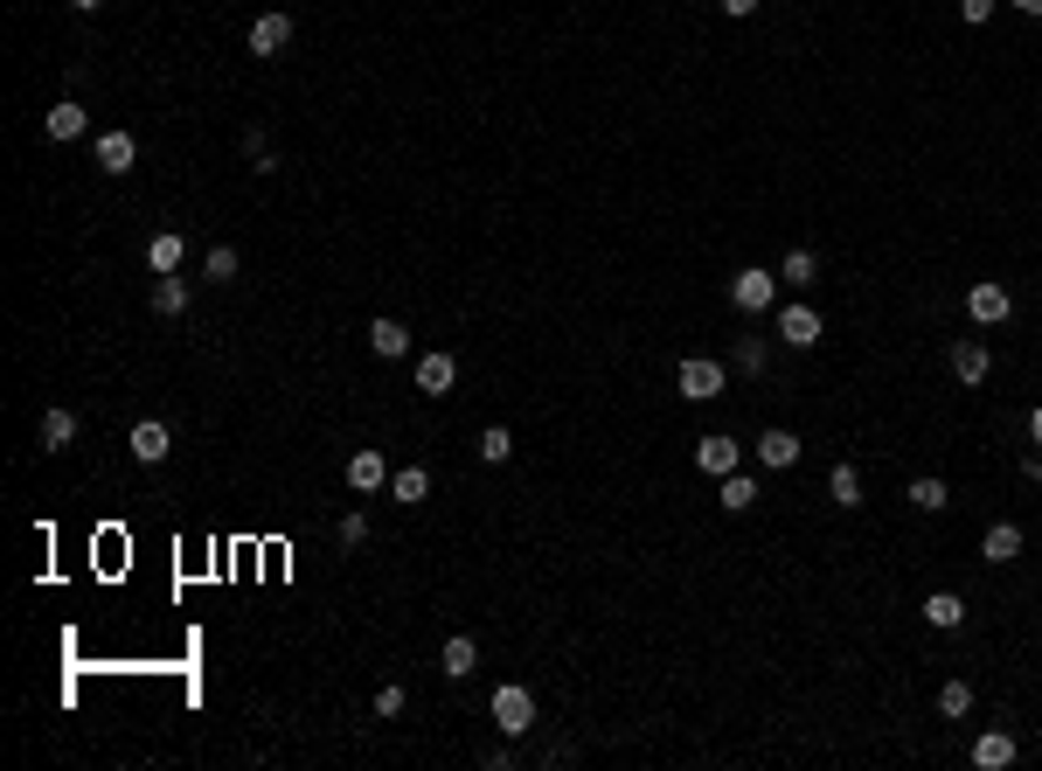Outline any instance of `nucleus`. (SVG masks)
<instances>
[{
  "instance_id": "obj_1",
  "label": "nucleus",
  "mask_w": 1042,
  "mask_h": 771,
  "mask_svg": "<svg viewBox=\"0 0 1042 771\" xmlns=\"http://www.w3.org/2000/svg\"><path fill=\"white\" fill-rule=\"evenodd\" d=\"M730 306H736V313H771V306H779V272L744 265V272L730 278Z\"/></svg>"
},
{
  "instance_id": "obj_2",
  "label": "nucleus",
  "mask_w": 1042,
  "mask_h": 771,
  "mask_svg": "<svg viewBox=\"0 0 1042 771\" xmlns=\"http://www.w3.org/2000/svg\"><path fill=\"white\" fill-rule=\"evenodd\" d=\"M494 730L501 737H528V730H536V695H528L522 682L494 688Z\"/></svg>"
},
{
  "instance_id": "obj_3",
  "label": "nucleus",
  "mask_w": 1042,
  "mask_h": 771,
  "mask_svg": "<svg viewBox=\"0 0 1042 771\" xmlns=\"http://www.w3.org/2000/svg\"><path fill=\"white\" fill-rule=\"evenodd\" d=\"M674 383H681V397H688V403H709V397H723L730 369H723V362H709V354H688Z\"/></svg>"
},
{
  "instance_id": "obj_4",
  "label": "nucleus",
  "mask_w": 1042,
  "mask_h": 771,
  "mask_svg": "<svg viewBox=\"0 0 1042 771\" xmlns=\"http://www.w3.org/2000/svg\"><path fill=\"white\" fill-rule=\"evenodd\" d=\"M800 431H786V424H771V431H757V445H751V459L765 466V473H786V466H800Z\"/></svg>"
},
{
  "instance_id": "obj_5",
  "label": "nucleus",
  "mask_w": 1042,
  "mask_h": 771,
  "mask_svg": "<svg viewBox=\"0 0 1042 771\" xmlns=\"http://www.w3.org/2000/svg\"><path fill=\"white\" fill-rule=\"evenodd\" d=\"M736 466H744V453H736V438H723V431L695 438V473H709V480H730Z\"/></svg>"
},
{
  "instance_id": "obj_6",
  "label": "nucleus",
  "mask_w": 1042,
  "mask_h": 771,
  "mask_svg": "<svg viewBox=\"0 0 1042 771\" xmlns=\"http://www.w3.org/2000/svg\"><path fill=\"white\" fill-rule=\"evenodd\" d=\"M966 313H973L980 327H1001V320L1015 313V299H1008V286H1001V278H980V286L966 292Z\"/></svg>"
},
{
  "instance_id": "obj_7",
  "label": "nucleus",
  "mask_w": 1042,
  "mask_h": 771,
  "mask_svg": "<svg viewBox=\"0 0 1042 771\" xmlns=\"http://www.w3.org/2000/svg\"><path fill=\"white\" fill-rule=\"evenodd\" d=\"M125 445H132V459H140V466H160L167 453H175V431H167L160 418H140V424H132V438H125Z\"/></svg>"
},
{
  "instance_id": "obj_8",
  "label": "nucleus",
  "mask_w": 1042,
  "mask_h": 771,
  "mask_svg": "<svg viewBox=\"0 0 1042 771\" xmlns=\"http://www.w3.org/2000/svg\"><path fill=\"white\" fill-rule=\"evenodd\" d=\"M452 383H459V362H452L445 348L417 354V389H424V397H452Z\"/></svg>"
},
{
  "instance_id": "obj_9",
  "label": "nucleus",
  "mask_w": 1042,
  "mask_h": 771,
  "mask_svg": "<svg viewBox=\"0 0 1042 771\" xmlns=\"http://www.w3.org/2000/svg\"><path fill=\"white\" fill-rule=\"evenodd\" d=\"M43 133H49L56 146H70V140H84V133H91V111H84L77 98H63L56 111H43Z\"/></svg>"
},
{
  "instance_id": "obj_10",
  "label": "nucleus",
  "mask_w": 1042,
  "mask_h": 771,
  "mask_svg": "<svg viewBox=\"0 0 1042 771\" xmlns=\"http://www.w3.org/2000/svg\"><path fill=\"white\" fill-rule=\"evenodd\" d=\"M348 486H355V494H383V486H390V459L375 453V445H362V453L348 459Z\"/></svg>"
},
{
  "instance_id": "obj_11",
  "label": "nucleus",
  "mask_w": 1042,
  "mask_h": 771,
  "mask_svg": "<svg viewBox=\"0 0 1042 771\" xmlns=\"http://www.w3.org/2000/svg\"><path fill=\"white\" fill-rule=\"evenodd\" d=\"M821 334L827 327H821V313H813V306H786L779 313V341L786 348H821Z\"/></svg>"
},
{
  "instance_id": "obj_12",
  "label": "nucleus",
  "mask_w": 1042,
  "mask_h": 771,
  "mask_svg": "<svg viewBox=\"0 0 1042 771\" xmlns=\"http://www.w3.org/2000/svg\"><path fill=\"white\" fill-rule=\"evenodd\" d=\"M953 375H959L966 389H980V383L994 375V348H987V341H959V348H953Z\"/></svg>"
},
{
  "instance_id": "obj_13",
  "label": "nucleus",
  "mask_w": 1042,
  "mask_h": 771,
  "mask_svg": "<svg viewBox=\"0 0 1042 771\" xmlns=\"http://www.w3.org/2000/svg\"><path fill=\"white\" fill-rule=\"evenodd\" d=\"M292 43V14H257L251 22V56H286Z\"/></svg>"
},
{
  "instance_id": "obj_14",
  "label": "nucleus",
  "mask_w": 1042,
  "mask_h": 771,
  "mask_svg": "<svg viewBox=\"0 0 1042 771\" xmlns=\"http://www.w3.org/2000/svg\"><path fill=\"white\" fill-rule=\"evenodd\" d=\"M181 257H188V237L181 230H154V237H146V272H154V278L160 272H181Z\"/></svg>"
},
{
  "instance_id": "obj_15",
  "label": "nucleus",
  "mask_w": 1042,
  "mask_h": 771,
  "mask_svg": "<svg viewBox=\"0 0 1042 771\" xmlns=\"http://www.w3.org/2000/svg\"><path fill=\"white\" fill-rule=\"evenodd\" d=\"M132 160H140L132 133H98V174H132Z\"/></svg>"
},
{
  "instance_id": "obj_16",
  "label": "nucleus",
  "mask_w": 1042,
  "mask_h": 771,
  "mask_svg": "<svg viewBox=\"0 0 1042 771\" xmlns=\"http://www.w3.org/2000/svg\"><path fill=\"white\" fill-rule=\"evenodd\" d=\"M369 348L383 354V362H396V354H410V327H404V320H390V313H375L369 320Z\"/></svg>"
},
{
  "instance_id": "obj_17",
  "label": "nucleus",
  "mask_w": 1042,
  "mask_h": 771,
  "mask_svg": "<svg viewBox=\"0 0 1042 771\" xmlns=\"http://www.w3.org/2000/svg\"><path fill=\"white\" fill-rule=\"evenodd\" d=\"M973 764L980 771H1008L1015 764V737H1008V730H980V737H973Z\"/></svg>"
},
{
  "instance_id": "obj_18",
  "label": "nucleus",
  "mask_w": 1042,
  "mask_h": 771,
  "mask_svg": "<svg viewBox=\"0 0 1042 771\" xmlns=\"http://www.w3.org/2000/svg\"><path fill=\"white\" fill-rule=\"evenodd\" d=\"M70 445H77V410L49 403L43 410V453H70Z\"/></svg>"
},
{
  "instance_id": "obj_19",
  "label": "nucleus",
  "mask_w": 1042,
  "mask_h": 771,
  "mask_svg": "<svg viewBox=\"0 0 1042 771\" xmlns=\"http://www.w3.org/2000/svg\"><path fill=\"white\" fill-rule=\"evenodd\" d=\"M472 667H480V647H472L466 633H452V639H445V653H439V674H445V682H466Z\"/></svg>"
},
{
  "instance_id": "obj_20",
  "label": "nucleus",
  "mask_w": 1042,
  "mask_h": 771,
  "mask_svg": "<svg viewBox=\"0 0 1042 771\" xmlns=\"http://www.w3.org/2000/svg\"><path fill=\"white\" fill-rule=\"evenodd\" d=\"M903 501H911L918 515H945V507H953V494H945V480H938V473H918L911 486H903Z\"/></svg>"
},
{
  "instance_id": "obj_21",
  "label": "nucleus",
  "mask_w": 1042,
  "mask_h": 771,
  "mask_svg": "<svg viewBox=\"0 0 1042 771\" xmlns=\"http://www.w3.org/2000/svg\"><path fill=\"white\" fill-rule=\"evenodd\" d=\"M1021 542H1029V535H1021L1015 521H994V529L980 535V556H987V563H1015V556H1021Z\"/></svg>"
},
{
  "instance_id": "obj_22",
  "label": "nucleus",
  "mask_w": 1042,
  "mask_h": 771,
  "mask_svg": "<svg viewBox=\"0 0 1042 771\" xmlns=\"http://www.w3.org/2000/svg\"><path fill=\"white\" fill-rule=\"evenodd\" d=\"M924 618H932L938 633H959L966 626V598L959 591H932V598H924Z\"/></svg>"
},
{
  "instance_id": "obj_23",
  "label": "nucleus",
  "mask_w": 1042,
  "mask_h": 771,
  "mask_svg": "<svg viewBox=\"0 0 1042 771\" xmlns=\"http://www.w3.org/2000/svg\"><path fill=\"white\" fill-rule=\"evenodd\" d=\"M827 501H834V507H862V473H855L848 459L827 473Z\"/></svg>"
},
{
  "instance_id": "obj_24",
  "label": "nucleus",
  "mask_w": 1042,
  "mask_h": 771,
  "mask_svg": "<svg viewBox=\"0 0 1042 771\" xmlns=\"http://www.w3.org/2000/svg\"><path fill=\"white\" fill-rule=\"evenodd\" d=\"M431 494V473L424 466H404V473H390V501H404V507H417Z\"/></svg>"
},
{
  "instance_id": "obj_25",
  "label": "nucleus",
  "mask_w": 1042,
  "mask_h": 771,
  "mask_svg": "<svg viewBox=\"0 0 1042 771\" xmlns=\"http://www.w3.org/2000/svg\"><path fill=\"white\" fill-rule=\"evenodd\" d=\"M154 313H167V320H181V313H188V286H181L175 272H160V278H154Z\"/></svg>"
},
{
  "instance_id": "obj_26",
  "label": "nucleus",
  "mask_w": 1042,
  "mask_h": 771,
  "mask_svg": "<svg viewBox=\"0 0 1042 771\" xmlns=\"http://www.w3.org/2000/svg\"><path fill=\"white\" fill-rule=\"evenodd\" d=\"M813 278H821V257H813V251H786L779 286H813Z\"/></svg>"
},
{
  "instance_id": "obj_27",
  "label": "nucleus",
  "mask_w": 1042,
  "mask_h": 771,
  "mask_svg": "<svg viewBox=\"0 0 1042 771\" xmlns=\"http://www.w3.org/2000/svg\"><path fill=\"white\" fill-rule=\"evenodd\" d=\"M765 362H771V348L757 341V334H744V341H736V354H730L736 375H765Z\"/></svg>"
},
{
  "instance_id": "obj_28",
  "label": "nucleus",
  "mask_w": 1042,
  "mask_h": 771,
  "mask_svg": "<svg viewBox=\"0 0 1042 771\" xmlns=\"http://www.w3.org/2000/svg\"><path fill=\"white\" fill-rule=\"evenodd\" d=\"M723 507H730V515H744V507H757V480L744 473V466H736V473L723 480Z\"/></svg>"
},
{
  "instance_id": "obj_29",
  "label": "nucleus",
  "mask_w": 1042,
  "mask_h": 771,
  "mask_svg": "<svg viewBox=\"0 0 1042 771\" xmlns=\"http://www.w3.org/2000/svg\"><path fill=\"white\" fill-rule=\"evenodd\" d=\"M472 445H480V459H487V466H501L507 453H515V431H507V424H487Z\"/></svg>"
},
{
  "instance_id": "obj_30",
  "label": "nucleus",
  "mask_w": 1042,
  "mask_h": 771,
  "mask_svg": "<svg viewBox=\"0 0 1042 771\" xmlns=\"http://www.w3.org/2000/svg\"><path fill=\"white\" fill-rule=\"evenodd\" d=\"M973 709V682H945L938 688V716H966Z\"/></svg>"
},
{
  "instance_id": "obj_31",
  "label": "nucleus",
  "mask_w": 1042,
  "mask_h": 771,
  "mask_svg": "<svg viewBox=\"0 0 1042 771\" xmlns=\"http://www.w3.org/2000/svg\"><path fill=\"white\" fill-rule=\"evenodd\" d=\"M237 265H243V257L230 251V243H216V251H208V286H230V278H237Z\"/></svg>"
},
{
  "instance_id": "obj_32",
  "label": "nucleus",
  "mask_w": 1042,
  "mask_h": 771,
  "mask_svg": "<svg viewBox=\"0 0 1042 771\" xmlns=\"http://www.w3.org/2000/svg\"><path fill=\"white\" fill-rule=\"evenodd\" d=\"M334 535H340V550H362V542H369V521H362V515H340Z\"/></svg>"
},
{
  "instance_id": "obj_33",
  "label": "nucleus",
  "mask_w": 1042,
  "mask_h": 771,
  "mask_svg": "<svg viewBox=\"0 0 1042 771\" xmlns=\"http://www.w3.org/2000/svg\"><path fill=\"white\" fill-rule=\"evenodd\" d=\"M375 716H404V682H383V688H375Z\"/></svg>"
},
{
  "instance_id": "obj_34",
  "label": "nucleus",
  "mask_w": 1042,
  "mask_h": 771,
  "mask_svg": "<svg viewBox=\"0 0 1042 771\" xmlns=\"http://www.w3.org/2000/svg\"><path fill=\"white\" fill-rule=\"evenodd\" d=\"M987 14H994V0H959V22H973V28H980Z\"/></svg>"
},
{
  "instance_id": "obj_35",
  "label": "nucleus",
  "mask_w": 1042,
  "mask_h": 771,
  "mask_svg": "<svg viewBox=\"0 0 1042 771\" xmlns=\"http://www.w3.org/2000/svg\"><path fill=\"white\" fill-rule=\"evenodd\" d=\"M723 14H730V22H744V14H757V0H723Z\"/></svg>"
},
{
  "instance_id": "obj_36",
  "label": "nucleus",
  "mask_w": 1042,
  "mask_h": 771,
  "mask_svg": "<svg viewBox=\"0 0 1042 771\" xmlns=\"http://www.w3.org/2000/svg\"><path fill=\"white\" fill-rule=\"evenodd\" d=\"M1021 480H1035V486H1042V453H1029V459H1021Z\"/></svg>"
},
{
  "instance_id": "obj_37",
  "label": "nucleus",
  "mask_w": 1042,
  "mask_h": 771,
  "mask_svg": "<svg viewBox=\"0 0 1042 771\" xmlns=\"http://www.w3.org/2000/svg\"><path fill=\"white\" fill-rule=\"evenodd\" d=\"M1029 438H1035V445H1042V403H1035V410H1029Z\"/></svg>"
},
{
  "instance_id": "obj_38",
  "label": "nucleus",
  "mask_w": 1042,
  "mask_h": 771,
  "mask_svg": "<svg viewBox=\"0 0 1042 771\" xmlns=\"http://www.w3.org/2000/svg\"><path fill=\"white\" fill-rule=\"evenodd\" d=\"M70 8H77V14H98V8H105V0H70Z\"/></svg>"
},
{
  "instance_id": "obj_39",
  "label": "nucleus",
  "mask_w": 1042,
  "mask_h": 771,
  "mask_svg": "<svg viewBox=\"0 0 1042 771\" xmlns=\"http://www.w3.org/2000/svg\"><path fill=\"white\" fill-rule=\"evenodd\" d=\"M1015 8H1021V14H1042V0H1015Z\"/></svg>"
}]
</instances>
